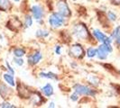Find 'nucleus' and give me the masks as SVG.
<instances>
[{"instance_id": "nucleus-1", "label": "nucleus", "mask_w": 120, "mask_h": 108, "mask_svg": "<svg viewBox=\"0 0 120 108\" xmlns=\"http://www.w3.org/2000/svg\"><path fill=\"white\" fill-rule=\"evenodd\" d=\"M92 33H90L88 27L83 23H78L74 24L71 28V35L80 42H87L89 40H92Z\"/></svg>"}, {"instance_id": "nucleus-2", "label": "nucleus", "mask_w": 120, "mask_h": 108, "mask_svg": "<svg viewBox=\"0 0 120 108\" xmlns=\"http://www.w3.org/2000/svg\"><path fill=\"white\" fill-rule=\"evenodd\" d=\"M66 18L61 16L57 12L52 13L48 16V24L53 29H59L66 24Z\"/></svg>"}, {"instance_id": "nucleus-3", "label": "nucleus", "mask_w": 120, "mask_h": 108, "mask_svg": "<svg viewBox=\"0 0 120 108\" xmlns=\"http://www.w3.org/2000/svg\"><path fill=\"white\" fill-rule=\"evenodd\" d=\"M55 8H56V12L59 14H60L61 16H63L66 19L71 17L72 13L71 10L70 8L69 5L67 4V2L65 0H59L56 2L55 4Z\"/></svg>"}, {"instance_id": "nucleus-4", "label": "nucleus", "mask_w": 120, "mask_h": 108, "mask_svg": "<svg viewBox=\"0 0 120 108\" xmlns=\"http://www.w3.org/2000/svg\"><path fill=\"white\" fill-rule=\"evenodd\" d=\"M73 91H75L76 93H78L79 96H94L97 95V91L91 88L88 86L81 84H75L73 86Z\"/></svg>"}, {"instance_id": "nucleus-5", "label": "nucleus", "mask_w": 120, "mask_h": 108, "mask_svg": "<svg viewBox=\"0 0 120 108\" xmlns=\"http://www.w3.org/2000/svg\"><path fill=\"white\" fill-rule=\"evenodd\" d=\"M69 53L72 58L77 59V60H81L86 55V50L82 47L81 44L77 42V43H73L71 45V47L69 49Z\"/></svg>"}, {"instance_id": "nucleus-6", "label": "nucleus", "mask_w": 120, "mask_h": 108, "mask_svg": "<svg viewBox=\"0 0 120 108\" xmlns=\"http://www.w3.org/2000/svg\"><path fill=\"white\" fill-rule=\"evenodd\" d=\"M113 51L112 44H107V43H101L98 47V52H97V58L100 60H106L108 59L109 53Z\"/></svg>"}, {"instance_id": "nucleus-7", "label": "nucleus", "mask_w": 120, "mask_h": 108, "mask_svg": "<svg viewBox=\"0 0 120 108\" xmlns=\"http://www.w3.org/2000/svg\"><path fill=\"white\" fill-rule=\"evenodd\" d=\"M31 14L34 17V19H35L36 21H40L42 20L44 17V8L42 7L41 5H34L31 6Z\"/></svg>"}, {"instance_id": "nucleus-8", "label": "nucleus", "mask_w": 120, "mask_h": 108, "mask_svg": "<svg viewBox=\"0 0 120 108\" xmlns=\"http://www.w3.org/2000/svg\"><path fill=\"white\" fill-rule=\"evenodd\" d=\"M42 60V54L40 50H36L33 54H30L27 58V63L30 66H35L39 64Z\"/></svg>"}, {"instance_id": "nucleus-9", "label": "nucleus", "mask_w": 120, "mask_h": 108, "mask_svg": "<svg viewBox=\"0 0 120 108\" xmlns=\"http://www.w3.org/2000/svg\"><path fill=\"white\" fill-rule=\"evenodd\" d=\"M8 24H12V27H10L9 29L14 31V32H18L22 27H24L23 23H22L17 17L11 18V19L7 22V24H6V25H8Z\"/></svg>"}, {"instance_id": "nucleus-10", "label": "nucleus", "mask_w": 120, "mask_h": 108, "mask_svg": "<svg viewBox=\"0 0 120 108\" xmlns=\"http://www.w3.org/2000/svg\"><path fill=\"white\" fill-rule=\"evenodd\" d=\"M29 99L32 102V104H34V105H41L42 103L44 102L43 99H42V95L39 92H36V91H34V92L32 91Z\"/></svg>"}, {"instance_id": "nucleus-11", "label": "nucleus", "mask_w": 120, "mask_h": 108, "mask_svg": "<svg viewBox=\"0 0 120 108\" xmlns=\"http://www.w3.org/2000/svg\"><path fill=\"white\" fill-rule=\"evenodd\" d=\"M92 35L93 37L96 39L97 41L98 42H100V43H104V42L107 41V39H108V36L107 34H105L103 32L99 30V29H94V30H92Z\"/></svg>"}, {"instance_id": "nucleus-12", "label": "nucleus", "mask_w": 120, "mask_h": 108, "mask_svg": "<svg viewBox=\"0 0 120 108\" xmlns=\"http://www.w3.org/2000/svg\"><path fill=\"white\" fill-rule=\"evenodd\" d=\"M17 91L19 96L22 97V98H29L31 96V93H32V91L29 90V88L26 86H24V84L18 85Z\"/></svg>"}, {"instance_id": "nucleus-13", "label": "nucleus", "mask_w": 120, "mask_h": 108, "mask_svg": "<svg viewBox=\"0 0 120 108\" xmlns=\"http://www.w3.org/2000/svg\"><path fill=\"white\" fill-rule=\"evenodd\" d=\"M11 94V89L8 87L6 83H3L0 81V96L3 99H6Z\"/></svg>"}, {"instance_id": "nucleus-14", "label": "nucleus", "mask_w": 120, "mask_h": 108, "mask_svg": "<svg viewBox=\"0 0 120 108\" xmlns=\"http://www.w3.org/2000/svg\"><path fill=\"white\" fill-rule=\"evenodd\" d=\"M41 91L43 94V96L46 97H51L54 94V88L52 86V85L47 83L46 85H44L43 86L41 87Z\"/></svg>"}, {"instance_id": "nucleus-15", "label": "nucleus", "mask_w": 120, "mask_h": 108, "mask_svg": "<svg viewBox=\"0 0 120 108\" xmlns=\"http://www.w3.org/2000/svg\"><path fill=\"white\" fill-rule=\"evenodd\" d=\"M3 79L6 84L9 86H15V75H12L8 72L3 74Z\"/></svg>"}, {"instance_id": "nucleus-16", "label": "nucleus", "mask_w": 120, "mask_h": 108, "mask_svg": "<svg viewBox=\"0 0 120 108\" xmlns=\"http://www.w3.org/2000/svg\"><path fill=\"white\" fill-rule=\"evenodd\" d=\"M13 5L10 0H0V11L1 12H8L12 9Z\"/></svg>"}, {"instance_id": "nucleus-17", "label": "nucleus", "mask_w": 120, "mask_h": 108, "mask_svg": "<svg viewBox=\"0 0 120 108\" xmlns=\"http://www.w3.org/2000/svg\"><path fill=\"white\" fill-rule=\"evenodd\" d=\"M39 77L41 78H46V79H51V80H58V76L53 72H44L41 71L39 73Z\"/></svg>"}, {"instance_id": "nucleus-18", "label": "nucleus", "mask_w": 120, "mask_h": 108, "mask_svg": "<svg viewBox=\"0 0 120 108\" xmlns=\"http://www.w3.org/2000/svg\"><path fill=\"white\" fill-rule=\"evenodd\" d=\"M34 24V17L32 16V14H25L24 19V28H30Z\"/></svg>"}, {"instance_id": "nucleus-19", "label": "nucleus", "mask_w": 120, "mask_h": 108, "mask_svg": "<svg viewBox=\"0 0 120 108\" xmlns=\"http://www.w3.org/2000/svg\"><path fill=\"white\" fill-rule=\"evenodd\" d=\"M26 54V50L24 48H15L13 50V55L14 57H18V58H23L24 55Z\"/></svg>"}, {"instance_id": "nucleus-20", "label": "nucleus", "mask_w": 120, "mask_h": 108, "mask_svg": "<svg viewBox=\"0 0 120 108\" xmlns=\"http://www.w3.org/2000/svg\"><path fill=\"white\" fill-rule=\"evenodd\" d=\"M97 52H98V48L89 47L86 50V56L89 59H93V58L97 57Z\"/></svg>"}, {"instance_id": "nucleus-21", "label": "nucleus", "mask_w": 120, "mask_h": 108, "mask_svg": "<svg viewBox=\"0 0 120 108\" xmlns=\"http://www.w3.org/2000/svg\"><path fill=\"white\" fill-rule=\"evenodd\" d=\"M50 35V32L47 30H43V29H39V30L36 31L35 32V36L37 38H47Z\"/></svg>"}, {"instance_id": "nucleus-22", "label": "nucleus", "mask_w": 120, "mask_h": 108, "mask_svg": "<svg viewBox=\"0 0 120 108\" xmlns=\"http://www.w3.org/2000/svg\"><path fill=\"white\" fill-rule=\"evenodd\" d=\"M88 81L93 86H98L99 85V78H98L96 75H90L88 78Z\"/></svg>"}, {"instance_id": "nucleus-23", "label": "nucleus", "mask_w": 120, "mask_h": 108, "mask_svg": "<svg viewBox=\"0 0 120 108\" xmlns=\"http://www.w3.org/2000/svg\"><path fill=\"white\" fill-rule=\"evenodd\" d=\"M107 17L110 22H116V19H117V15L112 10H108V13H107Z\"/></svg>"}, {"instance_id": "nucleus-24", "label": "nucleus", "mask_w": 120, "mask_h": 108, "mask_svg": "<svg viewBox=\"0 0 120 108\" xmlns=\"http://www.w3.org/2000/svg\"><path fill=\"white\" fill-rule=\"evenodd\" d=\"M119 35H120V25H117L114 30L112 31V32H111V34H110V37H111L113 40H115L116 38H117Z\"/></svg>"}, {"instance_id": "nucleus-25", "label": "nucleus", "mask_w": 120, "mask_h": 108, "mask_svg": "<svg viewBox=\"0 0 120 108\" xmlns=\"http://www.w3.org/2000/svg\"><path fill=\"white\" fill-rule=\"evenodd\" d=\"M13 63H15V64L18 67H22L24 64V60H23V58L14 57V58H13Z\"/></svg>"}, {"instance_id": "nucleus-26", "label": "nucleus", "mask_w": 120, "mask_h": 108, "mask_svg": "<svg viewBox=\"0 0 120 108\" xmlns=\"http://www.w3.org/2000/svg\"><path fill=\"white\" fill-rule=\"evenodd\" d=\"M0 107L1 108H15L16 106L15 104H12L11 103H9L8 101H3L2 103H0Z\"/></svg>"}, {"instance_id": "nucleus-27", "label": "nucleus", "mask_w": 120, "mask_h": 108, "mask_svg": "<svg viewBox=\"0 0 120 108\" xmlns=\"http://www.w3.org/2000/svg\"><path fill=\"white\" fill-rule=\"evenodd\" d=\"M5 64H6V69H7V72H8V73H10V74H12V75H15V69L13 68V67L11 66V65H10L9 61H8V60H6Z\"/></svg>"}, {"instance_id": "nucleus-28", "label": "nucleus", "mask_w": 120, "mask_h": 108, "mask_svg": "<svg viewBox=\"0 0 120 108\" xmlns=\"http://www.w3.org/2000/svg\"><path fill=\"white\" fill-rule=\"evenodd\" d=\"M79 95L78 93H76L75 91H73V93H72L71 95V96H70V99L71 100L72 102H77V101H79Z\"/></svg>"}, {"instance_id": "nucleus-29", "label": "nucleus", "mask_w": 120, "mask_h": 108, "mask_svg": "<svg viewBox=\"0 0 120 108\" xmlns=\"http://www.w3.org/2000/svg\"><path fill=\"white\" fill-rule=\"evenodd\" d=\"M54 52H55L56 55H58V56L61 55V46L60 45H56L54 47Z\"/></svg>"}, {"instance_id": "nucleus-30", "label": "nucleus", "mask_w": 120, "mask_h": 108, "mask_svg": "<svg viewBox=\"0 0 120 108\" xmlns=\"http://www.w3.org/2000/svg\"><path fill=\"white\" fill-rule=\"evenodd\" d=\"M115 43H116V46H118V47H120V35L117 37V38H116L114 40Z\"/></svg>"}, {"instance_id": "nucleus-31", "label": "nucleus", "mask_w": 120, "mask_h": 108, "mask_svg": "<svg viewBox=\"0 0 120 108\" xmlns=\"http://www.w3.org/2000/svg\"><path fill=\"white\" fill-rule=\"evenodd\" d=\"M106 1L111 2L113 5H120V0H106Z\"/></svg>"}, {"instance_id": "nucleus-32", "label": "nucleus", "mask_w": 120, "mask_h": 108, "mask_svg": "<svg viewBox=\"0 0 120 108\" xmlns=\"http://www.w3.org/2000/svg\"><path fill=\"white\" fill-rule=\"evenodd\" d=\"M55 106H56V105H55L54 102H50V103H49V104H48L49 108H54Z\"/></svg>"}, {"instance_id": "nucleus-33", "label": "nucleus", "mask_w": 120, "mask_h": 108, "mask_svg": "<svg viewBox=\"0 0 120 108\" xmlns=\"http://www.w3.org/2000/svg\"><path fill=\"white\" fill-rule=\"evenodd\" d=\"M13 1H14L15 3H19V2L21 1V0H13Z\"/></svg>"}, {"instance_id": "nucleus-34", "label": "nucleus", "mask_w": 120, "mask_h": 108, "mask_svg": "<svg viewBox=\"0 0 120 108\" xmlns=\"http://www.w3.org/2000/svg\"><path fill=\"white\" fill-rule=\"evenodd\" d=\"M72 1H78V0H72Z\"/></svg>"}, {"instance_id": "nucleus-35", "label": "nucleus", "mask_w": 120, "mask_h": 108, "mask_svg": "<svg viewBox=\"0 0 120 108\" xmlns=\"http://www.w3.org/2000/svg\"><path fill=\"white\" fill-rule=\"evenodd\" d=\"M119 74H120V70H119Z\"/></svg>"}]
</instances>
